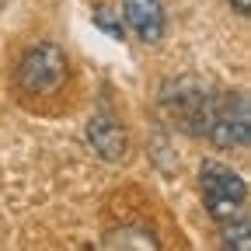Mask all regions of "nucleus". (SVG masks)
Returning a JSON list of instances; mask_svg holds the SVG:
<instances>
[{
	"label": "nucleus",
	"mask_w": 251,
	"mask_h": 251,
	"mask_svg": "<svg viewBox=\"0 0 251 251\" xmlns=\"http://www.w3.org/2000/svg\"><path fill=\"white\" fill-rule=\"evenodd\" d=\"M216 94L199 77H175L161 87V112L175 129L188 136H206L209 129V112H213Z\"/></svg>",
	"instance_id": "nucleus-1"
},
{
	"label": "nucleus",
	"mask_w": 251,
	"mask_h": 251,
	"mask_svg": "<svg viewBox=\"0 0 251 251\" xmlns=\"http://www.w3.org/2000/svg\"><path fill=\"white\" fill-rule=\"evenodd\" d=\"M70 77V59L63 52V46L56 42H39L31 46L21 63H18V87L31 98H42V94H56Z\"/></svg>",
	"instance_id": "nucleus-2"
},
{
	"label": "nucleus",
	"mask_w": 251,
	"mask_h": 251,
	"mask_svg": "<svg viewBox=\"0 0 251 251\" xmlns=\"http://www.w3.org/2000/svg\"><path fill=\"white\" fill-rule=\"evenodd\" d=\"M199 192H202L206 213L216 220V224H227V220L248 213V185L227 164L206 161L202 171H199Z\"/></svg>",
	"instance_id": "nucleus-3"
},
{
	"label": "nucleus",
	"mask_w": 251,
	"mask_h": 251,
	"mask_svg": "<svg viewBox=\"0 0 251 251\" xmlns=\"http://www.w3.org/2000/svg\"><path fill=\"white\" fill-rule=\"evenodd\" d=\"M209 143L220 150H241L251 140V108L244 94H216L209 112Z\"/></svg>",
	"instance_id": "nucleus-4"
},
{
	"label": "nucleus",
	"mask_w": 251,
	"mask_h": 251,
	"mask_svg": "<svg viewBox=\"0 0 251 251\" xmlns=\"http://www.w3.org/2000/svg\"><path fill=\"white\" fill-rule=\"evenodd\" d=\"M87 143L94 147V153L101 157V161H126V153H129V133H126V126L112 115V112H98L91 115L87 122Z\"/></svg>",
	"instance_id": "nucleus-5"
},
{
	"label": "nucleus",
	"mask_w": 251,
	"mask_h": 251,
	"mask_svg": "<svg viewBox=\"0 0 251 251\" xmlns=\"http://www.w3.org/2000/svg\"><path fill=\"white\" fill-rule=\"evenodd\" d=\"M122 25L143 46H157L164 39V4L161 0H122Z\"/></svg>",
	"instance_id": "nucleus-6"
},
{
	"label": "nucleus",
	"mask_w": 251,
	"mask_h": 251,
	"mask_svg": "<svg viewBox=\"0 0 251 251\" xmlns=\"http://www.w3.org/2000/svg\"><path fill=\"white\" fill-rule=\"evenodd\" d=\"M220 237H224V248H234V251H248L251 248V216L241 213L227 224H220Z\"/></svg>",
	"instance_id": "nucleus-7"
},
{
	"label": "nucleus",
	"mask_w": 251,
	"mask_h": 251,
	"mask_svg": "<svg viewBox=\"0 0 251 251\" xmlns=\"http://www.w3.org/2000/svg\"><path fill=\"white\" fill-rule=\"evenodd\" d=\"M105 248H157L153 234L147 230H133V227H126V230H115L105 237Z\"/></svg>",
	"instance_id": "nucleus-8"
},
{
	"label": "nucleus",
	"mask_w": 251,
	"mask_h": 251,
	"mask_svg": "<svg viewBox=\"0 0 251 251\" xmlns=\"http://www.w3.org/2000/svg\"><path fill=\"white\" fill-rule=\"evenodd\" d=\"M94 25H98L101 31H108L112 39H126V25H122V18H115V11L108 4L94 7Z\"/></svg>",
	"instance_id": "nucleus-9"
},
{
	"label": "nucleus",
	"mask_w": 251,
	"mask_h": 251,
	"mask_svg": "<svg viewBox=\"0 0 251 251\" xmlns=\"http://www.w3.org/2000/svg\"><path fill=\"white\" fill-rule=\"evenodd\" d=\"M230 7H234L241 18H248V14H251V0H230Z\"/></svg>",
	"instance_id": "nucleus-10"
}]
</instances>
